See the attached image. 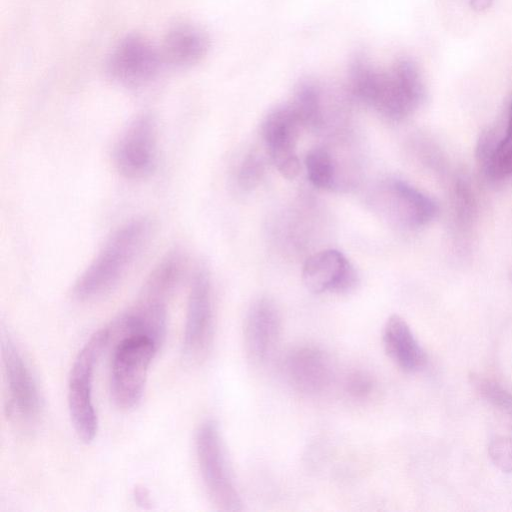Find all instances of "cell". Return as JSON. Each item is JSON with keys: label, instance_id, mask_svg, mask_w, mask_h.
<instances>
[{"label": "cell", "instance_id": "1", "mask_svg": "<svg viewBox=\"0 0 512 512\" xmlns=\"http://www.w3.org/2000/svg\"><path fill=\"white\" fill-rule=\"evenodd\" d=\"M350 87L359 101L393 121L408 117L425 98L421 75L408 59L381 70L364 56H357L350 67Z\"/></svg>", "mask_w": 512, "mask_h": 512}, {"label": "cell", "instance_id": "2", "mask_svg": "<svg viewBox=\"0 0 512 512\" xmlns=\"http://www.w3.org/2000/svg\"><path fill=\"white\" fill-rule=\"evenodd\" d=\"M151 221L134 218L118 227L104 242L72 289L80 302L111 292L123 279L150 239Z\"/></svg>", "mask_w": 512, "mask_h": 512}, {"label": "cell", "instance_id": "3", "mask_svg": "<svg viewBox=\"0 0 512 512\" xmlns=\"http://www.w3.org/2000/svg\"><path fill=\"white\" fill-rule=\"evenodd\" d=\"M110 329L96 331L78 352L68 381V408L74 430L83 442H91L98 421L92 399L94 371L103 349L110 339Z\"/></svg>", "mask_w": 512, "mask_h": 512}, {"label": "cell", "instance_id": "4", "mask_svg": "<svg viewBox=\"0 0 512 512\" xmlns=\"http://www.w3.org/2000/svg\"><path fill=\"white\" fill-rule=\"evenodd\" d=\"M159 345L144 335L122 336L113 352L110 393L123 410L135 407L143 396L147 374Z\"/></svg>", "mask_w": 512, "mask_h": 512}, {"label": "cell", "instance_id": "5", "mask_svg": "<svg viewBox=\"0 0 512 512\" xmlns=\"http://www.w3.org/2000/svg\"><path fill=\"white\" fill-rule=\"evenodd\" d=\"M200 475L212 503L222 511L242 510V501L233 481L217 424L203 422L195 438Z\"/></svg>", "mask_w": 512, "mask_h": 512}, {"label": "cell", "instance_id": "6", "mask_svg": "<svg viewBox=\"0 0 512 512\" xmlns=\"http://www.w3.org/2000/svg\"><path fill=\"white\" fill-rule=\"evenodd\" d=\"M2 350L8 415L22 427L30 428L38 422L42 411L36 380L21 351L9 337L3 340Z\"/></svg>", "mask_w": 512, "mask_h": 512}, {"label": "cell", "instance_id": "7", "mask_svg": "<svg viewBox=\"0 0 512 512\" xmlns=\"http://www.w3.org/2000/svg\"><path fill=\"white\" fill-rule=\"evenodd\" d=\"M214 333L212 287L208 271L199 267L191 281L183 335V354L189 363H199L211 346Z\"/></svg>", "mask_w": 512, "mask_h": 512}, {"label": "cell", "instance_id": "8", "mask_svg": "<svg viewBox=\"0 0 512 512\" xmlns=\"http://www.w3.org/2000/svg\"><path fill=\"white\" fill-rule=\"evenodd\" d=\"M156 151L155 120L149 114L138 115L126 126L114 146V166L125 178H143L153 170Z\"/></svg>", "mask_w": 512, "mask_h": 512}, {"label": "cell", "instance_id": "9", "mask_svg": "<svg viewBox=\"0 0 512 512\" xmlns=\"http://www.w3.org/2000/svg\"><path fill=\"white\" fill-rule=\"evenodd\" d=\"M162 54L148 40L130 35L121 40L107 61V73L115 82L137 87L152 80L158 73Z\"/></svg>", "mask_w": 512, "mask_h": 512}, {"label": "cell", "instance_id": "10", "mask_svg": "<svg viewBox=\"0 0 512 512\" xmlns=\"http://www.w3.org/2000/svg\"><path fill=\"white\" fill-rule=\"evenodd\" d=\"M302 127L290 104L272 110L262 125L263 138L278 171L287 179L300 172L295 147Z\"/></svg>", "mask_w": 512, "mask_h": 512}, {"label": "cell", "instance_id": "11", "mask_svg": "<svg viewBox=\"0 0 512 512\" xmlns=\"http://www.w3.org/2000/svg\"><path fill=\"white\" fill-rule=\"evenodd\" d=\"M303 283L313 293L348 294L358 285L354 266L338 250L326 249L310 256L302 270Z\"/></svg>", "mask_w": 512, "mask_h": 512}, {"label": "cell", "instance_id": "12", "mask_svg": "<svg viewBox=\"0 0 512 512\" xmlns=\"http://www.w3.org/2000/svg\"><path fill=\"white\" fill-rule=\"evenodd\" d=\"M281 331V317L275 303L260 298L250 306L244 324V345L254 363L265 362L274 352Z\"/></svg>", "mask_w": 512, "mask_h": 512}, {"label": "cell", "instance_id": "13", "mask_svg": "<svg viewBox=\"0 0 512 512\" xmlns=\"http://www.w3.org/2000/svg\"><path fill=\"white\" fill-rule=\"evenodd\" d=\"M285 373L291 385L306 395L325 391L332 382L333 366L329 356L314 346L293 349L285 360Z\"/></svg>", "mask_w": 512, "mask_h": 512}, {"label": "cell", "instance_id": "14", "mask_svg": "<svg viewBox=\"0 0 512 512\" xmlns=\"http://www.w3.org/2000/svg\"><path fill=\"white\" fill-rule=\"evenodd\" d=\"M383 188L388 212L398 224L407 228H418L436 217L437 204L407 182L394 179L388 181Z\"/></svg>", "mask_w": 512, "mask_h": 512}, {"label": "cell", "instance_id": "15", "mask_svg": "<svg viewBox=\"0 0 512 512\" xmlns=\"http://www.w3.org/2000/svg\"><path fill=\"white\" fill-rule=\"evenodd\" d=\"M383 345L387 355L405 372L424 368L427 358L407 322L399 315L390 316L383 329Z\"/></svg>", "mask_w": 512, "mask_h": 512}, {"label": "cell", "instance_id": "16", "mask_svg": "<svg viewBox=\"0 0 512 512\" xmlns=\"http://www.w3.org/2000/svg\"><path fill=\"white\" fill-rule=\"evenodd\" d=\"M208 46V38L203 31L190 24H179L167 33L161 54L167 64L187 67L200 61Z\"/></svg>", "mask_w": 512, "mask_h": 512}, {"label": "cell", "instance_id": "17", "mask_svg": "<svg viewBox=\"0 0 512 512\" xmlns=\"http://www.w3.org/2000/svg\"><path fill=\"white\" fill-rule=\"evenodd\" d=\"M319 89L310 83L301 84L290 104L302 127H316L322 123V101Z\"/></svg>", "mask_w": 512, "mask_h": 512}, {"label": "cell", "instance_id": "18", "mask_svg": "<svg viewBox=\"0 0 512 512\" xmlns=\"http://www.w3.org/2000/svg\"><path fill=\"white\" fill-rule=\"evenodd\" d=\"M309 181L317 188H333L336 183V166L333 157L325 148L310 150L305 158Z\"/></svg>", "mask_w": 512, "mask_h": 512}, {"label": "cell", "instance_id": "19", "mask_svg": "<svg viewBox=\"0 0 512 512\" xmlns=\"http://www.w3.org/2000/svg\"><path fill=\"white\" fill-rule=\"evenodd\" d=\"M470 384L476 392L494 407L512 417V394L497 382L477 374H470Z\"/></svg>", "mask_w": 512, "mask_h": 512}, {"label": "cell", "instance_id": "20", "mask_svg": "<svg viewBox=\"0 0 512 512\" xmlns=\"http://www.w3.org/2000/svg\"><path fill=\"white\" fill-rule=\"evenodd\" d=\"M265 172L262 158L257 154H249L242 161L237 174L238 185L244 190L255 188Z\"/></svg>", "mask_w": 512, "mask_h": 512}, {"label": "cell", "instance_id": "21", "mask_svg": "<svg viewBox=\"0 0 512 512\" xmlns=\"http://www.w3.org/2000/svg\"><path fill=\"white\" fill-rule=\"evenodd\" d=\"M488 453L493 464L502 472H512V439L495 437L489 444Z\"/></svg>", "mask_w": 512, "mask_h": 512}, {"label": "cell", "instance_id": "22", "mask_svg": "<svg viewBox=\"0 0 512 512\" xmlns=\"http://www.w3.org/2000/svg\"><path fill=\"white\" fill-rule=\"evenodd\" d=\"M345 391L353 398L368 397L374 388L370 375L363 371H353L347 375L344 383Z\"/></svg>", "mask_w": 512, "mask_h": 512}, {"label": "cell", "instance_id": "23", "mask_svg": "<svg viewBox=\"0 0 512 512\" xmlns=\"http://www.w3.org/2000/svg\"><path fill=\"white\" fill-rule=\"evenodd\" d=\"M510 175H512V142L495 154L486 177L491 180H499Z\"/></svg>", "mask_w": 512, "mask_h": 512}, {"label": "cell", "instance_id": "24", "mask_svg": "<svg viewBox=\"0 0 512 512\" xmlns=\"http://www.w3.org/2000/svg\"><path fill=\"white\" fill-rule=\"evenodd\" d=\"M510 142H512V106L509 115L508 125L506 128L505 136L500 139V142L497 147V152L502 150L505 146H507Z\"/></svg>", "mask_w": 512, "mask_h": 512}, {"label": "cell", "instance_id": "25", "mask_svg": "<svg viewBox=\"0 0 512 512\" xmlns=\"http://www.w3.org/2000/svg\"><path fill=\"white\" fill-rule=\"evenodd\" d=\"M492 1L493 0H470V4L472 9L476 12H483L491 6Z\"/></svg>", "mask_w": 512, "mask_h": 512}, {"label": "cell", "instance_id": "26", "mask_svg": "<svg viewBox=\"0 0 512 512\" xmlns=\"http://www.w3.org/2000/svg\"><path fill=\"white\" fill-rule=\"evenodd\" d=\"M135 498L140 504L144 505L149 503L148 494L143 488H138L135 490Z\"/></svg>", "mask_w": 512, "mask_h": 512}, {"label": "cell", "instance_id": "27", "mask_svg": "<svg viewBox=\"0 0 512 512\" xmlns=\"http://www.w3.org/2000/svg\"><path fill=\"white\" fill-rule=\"evenodd\" d=\"M509 278H510V281L512 282V268L510 269V272H509Z\"/></svg>", "mask_w": 512, "mask_h": 512}]
</instances>
